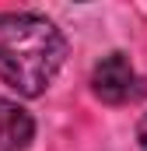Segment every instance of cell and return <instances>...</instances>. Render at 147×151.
<instances>
[{"label": "cell", "instance_id": "7a4b0ae2", "mask_svg": "<svg viewBox=\"0 0 147 151\" xmlns=\"http://www.w3.org/2000/svg\"><path fill=\"white\" fill-rule=\"evenodd\" d=\"M91 88L102 102L109 106H123L137 95V74H133V63L123 56V53H109L95 70H91Z\"/></svg>", "mask_w": 147, "mask_h": 151}, {"label": "cell", "instance_id": "3957f363", "mask_svg": "<svg viewBox=\"0 0 147 151\" xmlns=\"http://www.w3.org/2000/svg\"><path fill=\"white\" fill-rule=\"evenodd\" d=\"M35 123L18 102L0 99V151H25L32 144Z\"/></svg>", "mask_w": 147, "mask_h": 151}, {"label": "cell", "instance_id": "6da1fadb", "mask_svg": "<svg viewBox=\"0 0 147 151\" xmlns=\"http://www.w3.org/2000/svg\"><path fill=\"white\" fill-rule=\"evenodd\" d=\"M67 42L60 28L32 11L0 14V81L18 95H42L60 74Z\"/></svg>", "mask_w": 147, "mask_h": 151}, {"label": "cell", "instance_id": "277c9868", "mask_svg": "<svg viewBox=\"0 0 147 151\" xmlns=\"http://www.w3.org/2000/svg\"><path fill=\"white\" fill-rule=\"evenodd\" d=\"M137 141H140V148L147 151V113L140 116V123H137Z\"/></svg>", "mask_w": 147, "mask_h": 151}]
</instances>
